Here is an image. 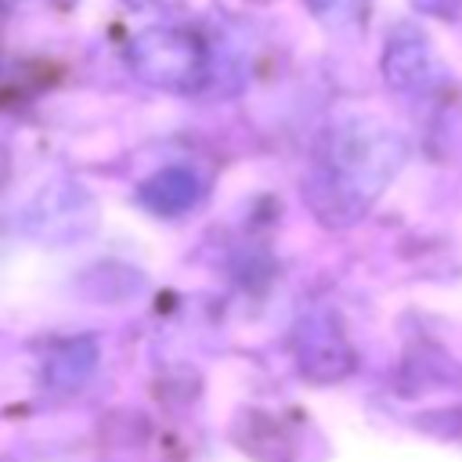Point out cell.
Listing matches in <instances>:
<instances>
[{
  "label": "cell",
  "mask_w": 462,
  "mask_h": 462,
  "mask_svg": "<svg viewBox=\"0 0 462 462\" xmlns=\"http://www.w3.org/2000/svg\"><path fill=\"white\" fill-rule=\"evenodd\" d=\"M130 61L141 79L162 90H195L206 79V51L180 29H148L130 47Z\"/></svg>",
  "instance_id": "obj_1"
},
{
  "label": "cell",
  "mask_w": 462,
  "mask_h": 462,
  "mask_svg": "<svg viewBox=\"0 0 462 462\" xmlns=\"http://www.w3.org/2000/svg\"><path fill=\"white\" fill-rule=\"evenodd\" d=\"M199 199V180L180 170V166H170V170H159L148 184H141V202L162 217L170 213H184L191 202Z\"/></svg>",
  "instance_id": "obj_2"
},
{
  "label": "cell",
  "mask_w": 462,
  "mask_h": 462,
  "mask_svg": "<svg viewBox=\"0 0 462 462\" xmlns=\"http://www.w3.org/2000/svg\"><path fill=\"white\" fill-rule=\"evenodd\" d=\"M134 7H159V4H173V0H126Z\"/></svg>",
  "instance_id": "obj_3"
}]
</instances>
